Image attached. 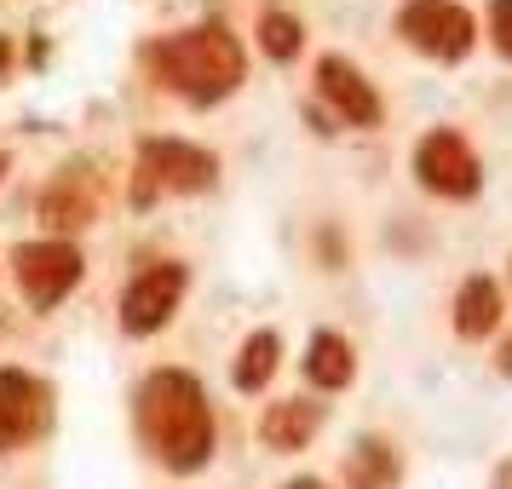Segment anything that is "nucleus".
<instances>
[{"instance_id": "a211bd4d", "label": "nucleus", "mask_w": 512, "mask_h": 489, "mask_svg": "<svg viewBox=\"0 0 512 489\" xmlns=\"http://www.w3.org/2000/svg\"><path fill=\"white\" fill-rule=\"evenodd\" d=\"M495 489H512V466H501V472H495Z\"/></svg>"}, {"instance_id": "412c9836", "label": "nucleus", "mask_w": 512, "mask_h": 489, "mask_svg": "<svg viewBox=\"0 0 512 489\" xmlns=\"http://www.w3.org/2000/svg\"><path fill=\"white\" fill-rule=\"evenodd\" d=\"M288 489H323V484H317V478H300V484H288Z\"/></svg>"}, {"instance_id": "f257e3e1", "label": "nucleus", "mask_w": 512, "mask_h": 489, "mask_svg": "<svg viewBox=\"0 0 512 489\" xmlns=\"http://www.w3.org/2000/svg\"><path fill=\"white\" fill-rule=\"evenodd\" d=\"M139 432L156 449V461L173 472H196L213 449V415L202 386L179 369H162L144 380L139 392Z\"/></svg>"}, {"instance_id": "20e7f679", "label": "nucleus", "mask_w": 512, "mask_h": 489, "mask_svg": "<svg viewBox=\"0 0 512 489\" xmlns=\"http://www.w3.org/2000/svg\"><path fill=\"white\" fill-rule=\"evenodd\" d=\"M397 29L415 41L420 52H432L443 64H455L472 52V12L455 6V0H409L397 12Z\"/></svg>"}, {"instance_id": "6ab92c4d", "label": "nucleus", "mask_w": 512, "mask_h": 489, "mask_svg": "<svg viewBox=\"0 0 512 489\" xmlns=\"http://www.w3.org/2000/svg\"><path fill=\"white\" fill-rule=\"evenodd\" d=\"M6 64H12V47H6V35H0V75H6Z\"/></svg>"}, {"instance_id": "2eb2a0df", "label": "nucleus", "mask_w": 512, "mask_h": 489, "mask_svg": "<svg viewBox=\"0 0 512 489\" xmlns=\"http://www.w3.org/2000/svg\"><path fill=\"white\" fill-rule=\"evenodd\" d=\"M277 351H282V340L271 334V328L248 334V346H242V357H236V386H242V392H259V386L271 380V369H277Z\"/></svg>"}, {"instance_id": "423d86ee", "label": "nucleus", "mask_w": 512, "mask_h": 489, "mask_svg": "<svg viewBox=\"0 0 512 489\" xmlns=\"http://www.w3.org/2000/svg\"><path fill=\"white\" fill-rule=\"evenodd\" d=\"M185 282H190V271L173 265V259H162V265H150L144 277H133L127 300H121V328H127V334H156V328L179 311Z\"/></svg>"}, {"instance_id": "aec40b11", "label": "nucleus", "mask_w": 512, "mask_h": 489, "mask_svg": "<svg viewBox=\"0 0 512 489\" xmlns=\"http://www.w3.org/2000/svg\"><path fill=\"white\" fill-rule=\"evenodd\" d=\"M501 374H512V340L501 346Z\"/></svg>"}, {"instance_id": "4468645a", "label": "nucleus", "mask_w": 512, "mask_h": 489, "mask_svg": "<svg viewBox=\"0 0 512 489\" xmlns=\"http://www.w3.org/2000/svg\"><path fill=\"white\" fill-rule=\"evenodd\" d=\"M305 374H311L317 386H328V392H340L351 380V346L340 334H317V340H311V357H305Z\"/></svg>"}, {"instance_id": "39448f33", "label": "nucleus", "mask_w": 512, "mask_h": 489, "mask_svg": "<svg viewBox=\"0 0 512 489\" xmlns=\"http://www.w3.org/2000/svg\"><path fill=\"white\" fill-rule=\"evenodd\" d=\"M12 271H18V282H24L29 305H58L64 294H70L75 282H81V254H75L70 242H24L18 254H12Z\"/></svg>"}, {"instance_id": "0eeeda50", "label": "nucleus", "mask_w": 512, "mask_h": 489, "mask_svg": "<svg viewBox=\"0 0 512 489\" xmlns=\"http://www.w3.org/2000/svg\"><path fill=\"white\" fill-rule=\"evenodd\" d=\"M52 420V397L41 380H29L24 369L0 374V449H18V443L41 438Z\"/></svg>"}, {"instance_id": "1a4fd4ad", "label": "nucleus", "mask_w": 512, "mask_h": 489, "mask_svg": "<svg viewBox=\"0 0 512 489\" xmlns=\"http://www.w3.org/2000/svg\"><path fill=\"white\" fill-rule=\"evenodd\" d=\"M317 93H323L351 127H374V121H380V98H374V87L357 75V64H346V58H323V64H317Z\"/></svg>"}, {"instance_id": "6e6552de", "label": "nucleus", "mask_w": 512, "mask_h": 489, "mask_svg": "<svg viewBox=\"0 0 512 489\" xmlns=\"http://www.w3.org/2000/svg\"><path fill=\"white\" fill-rule=\"evenodd\" d=\"M415 167L420 179L438 190V196H472L478 190V156L466 150L461 133H449V127H438L432 139L415 150Z\"/></svg>"}, {"instance_id": "f3484780", "label": "nucleus", "mask_w": 512, "mask_h": 489, "mask_svg": "<svg viewBox=\"0 0 512 489\" xmlns=\"http://www.w3.org/2000/svg\"><path fill=\"white\" fill-rule=\"evenodd\" d=\"M489 24H495V47L512 58V0H495L489 6Z\"/></svg>"}, {"instance_id": "f03ea898", "label": "nucleus", "mask_w": 512, "mask_h": 489, "mask_svg": "<svg viewBox=\"0 0 512 489\" xmlns=\"http://www.w3.org/2000/svg\"><path fill=\"white\" fill-rule=\"evenodd\" d=\"M144 58H150V70L162 75V87L185 93L190 104H213V98L236 93V87H242V70H248L236 35L219 29V24L185 29V35H173V41H156Z\"/></svg>"}, {"instance_id": "f8f14e48", "label": "nucleus", "mask_w": 512, "mask_h": 489, "mask_svg": "<svg viewBox=\"0 0 512 489\" xmlns=\"http://www.w3.org/2000/svg\"><path fill=\"white\" fill-rule=\"evenodd\" d=\"M501 323V288L489 277H472L455 294V328H461L466 340H478V334H489V328Z\"/></svg>"}, {"instance_id": "9b49d317", "label": "nucleus", "mask_w": 512, "mask_h": 489, "mask_svg": "<svg viewBox=\"0 0 512 489\" xmlns=\"http://www.w3.org/2000/svg\"><path fill=\"white\" fill-rule=\"evenodd\" d=\"M317 426H323V403H305V397H288V403H277L271 415L259 420V438L271 443V449H305Z\"/></svg>"}, {"instance_id": "ddd939ff", "label": "nucleus", "mask_w": 512, "mask_h": 489, "mask_svg": "<svg viewBox=\"0 0 512 489\" xmlns=\"http://www.w3.org/2000/svg\"><path fill=\"white\" fill-rule=\"evenodd\" d=\"M346 484L351 489H392L397 484L392 449L380 438H357V449H351V461H346Z\"/></svg>"}, {"instance_id": "7ed1b4c3", "label": "nucleus", "mask_w": 512, "mask_h": 489, "mask_svg": "<svg viewBox=\"0 0 512 489\" xmlns=\"http://www.w3.org/2000/svg\"><path fill=\"white\" fill-rule=\"evenodd\" d=\"M219 162L196 144L179 139H150L139 144V179H133V202H156V196H190V190H208Z\"/></svg>"}, {"instance_id": "9d476101", "label": "nucleus", "mask_w": 512, "mask_h": 489, "mask_svg": "<svg viewBox=\"0 0 512 489\" xmlns=\"http://www.w3.org/2000/svg\"><path fill=\"white\" fill-rule=\"evenodd\" d=\"M98 173L87 162H75V167H64L58 179H52V190L41 196V213H47L52 225H64V231H75V225H87L98 213Z\"/></svg>"}, {"instance_id": "dca6fc26", "label": "nucleus", "mask_w": 512, "mask_h": 489, "mask_svg": "<svg viewBox=\"0 0 512 489\" xmlns=\"http://www.w3.org/2000/svg\"><path fill=\"white\" fill-rule=\"evenodd\" d=\"M259 47L271 52V58H294L300 52V24L288 12H265L259 18Z\"/></svg>"}]
</instances>
